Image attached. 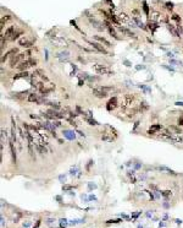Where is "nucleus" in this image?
<instances>
[{"mask_svg":"<svg viewBox=\"0 0 183 228\" xmlns=\"http://www.w3.org/2000/svg\"><path fill=\"white\" fill-rule=\"evenodd\" d=\"M93 69L99 75H114V71L111 69H109V67H106V66H103V65H99V64L94 65Z\"/></svg>","mask_w":183,"mask_h":228,"instance_id":"nucleus-1","label":"nucleus"},{"mask_svg":"<svg viewBox=\"0 0 183 228\" xmlns=\"http://www.w3.org/2000/svg\"><path fill=\"white\" fill-rule=\"evenodd\" d=\"M36 65H37V60H36V59H28V60L22 61L20 65H17V69H18V70H26V69H28V67L36 66Z\"/></svg>","mask_w":183,"mask_h":228,"instance_id":"nucleus-2","label":"nucleus"},{"mask_svg":"<svg viewBox=\"0 0 183 228\" xmlns=\"http://www.w3.org/2000/svg\"><path fill=\"white\" fill-rule=\"evenodd\" d=\"M93 95L95 96V97H98V98H105L108 96V93L104 92V91H101L99 87H94L93 88Z\"/></svg>","mask_w":183,"mask_h":228,"instance_id":"nucleus-3","label":"nucleus"},{"mask_svg":"<svg viewBox=\"0 0 183 228\" xmlns=\"http://www.w3.org/2000/svg\"><path fill=\"white\" fill-rule=\"evenodd\" d=\"M23 55L25 54H18V55H16V57H12L11 58V60H10V66L11 67H15V65L17 64L18 61L23 58Z\"/></svg>","mask_w":183,"mask_h":228,"instance_id":"nucleus-4","label":"nucleus"},{"mask_svg":"<svg viewBox=\"0 0 183 228\" xmlns=\"http://www.w3.org/2000/svg\"><path fill=\"white\" fill-rule=\"evenodd\" d=\"M14 34H15V27L14 26H10L9 28L5 31V39H9V38H11L12 39V37H14Z\"/></svg>","mask_w":183,"mask_h":228,"instance_id":"nucleus-5","label":"nucleus"},{"mask_svg":"<svg viewBox=\"0 0 183 228\" xmlns=\"http://www.w3.org/2000/svg\"><path fill=\"white\" fill-rule=\"evenodd\" d=\"M90 44H92V46H93L94 48H95V49H97L98 52H100V53H104V54H106V55H108V50H106V49H105L104 47H101L100 44H98V43H95V42H90Z\"/></svg>","mask_w":183,"mask_h":228,"instance_id":"nucleus-6","label":"nucleus"},{"mask_svg":"<svg viewBox=\"0 0 183 228\" xmlns=\"http://www.w3.org/2000/svg\"><path fill=\"white\" fill-rule=\"evenodd\" d=\"M10 151H11V157H12V162L16 163V151H15V147H14V142L10 141Z\"/></svg>","mask_w":183,"mask_h":228,"instance_id":"nucleus-7","label":"nucleus"},{"mask_svg":"<svg viewBox=\"0 0 183 228\" xmlns=\"http://www.w3.org/2000/svg\"><path fill=\"white\" fill-rule=\"evenodd\" d=\"M29 102H37V103H42V101L38 98V96L36 95V93H31V95L28 96V98H27Z\"/></svg>","mask_w":183,"mask_h":228,"instance_id":"nucleus-8","label":"nucleus"},{"mask_svg":"<svg viewBox=\"0 0 183 228\" xmlns=\"http://www.w3.org/2000/svg\"><path fill=\"white\" fill-rule=\"evenodd\" d=\"M119 28H120V31H121V32H123V33H125V34H127L128 37H133V38H136V34H134V33H133V32H131V31H129V29L125 28V27H122V26H120Z\"/></svg>","mask_w":183,"mask_h":228,"instance_id":"nucleus-9","label":"nucleus"},{"mask_svg":"<svg viewBox=\"0 0 183 228\" xmlns=\"http://www.w3.org/2000/svg\"><path fill=\"white\" fill-rule=\"evenodd\" d=\"M116 102H117V98H116V97L111 98V99L109 101V103H108V109H109V110L114 109V108L116 107Z\"/></svg>","mask_w":183,"mask_h":228,"instance_id":"nucleus-10","label":"nucleus"},{"mask_svg":"<svg viewBox=\"0 0 183 228\" xmlns=\"http://www.w3.org/2000/svg\"><path fill=\"white\" fill-rule=\"evenodd\" d=\"M168 130H170V131H171V133H172V131H173V133H174V135H181V134H182V130H181V129H179V128H177V126H174V125H171V126H170V128H168Z\"/></svg>","mask_w":183,"mask_h":228,"instance_id":"nucleus-11","label":"nucleus"},{"mask_svg":"<svg viewBox=\"0 0 183 228\" xmlns=\"http://www.w3.org/2000/svg\"><path fill=\"white\" fill-rule=\"evenodd\" d=\"M157 169L159 171H166V172H168V174H172V175H176L177 173H174L172 169H170V168H167V167H157Z\"/></svg>","mask_w":183,"mask_h":228,"instance_id":"nucleus-12","label":"nucleus"},{"mask_svg":"<svg viewBox=\"0 0 183 228\" xmlns=\"http://www.w3.org/2000/svg\"><path fill=\"white\" fill-rule=\"evenodd\" d=\"M95 39H98L99 42H101V43H104V44H106L108 47H110V46H111V43H110L109 41H106L105 38H101V37H99V36H95Z\"/></svg>","mask_w":183,"mask_h":228,"instance_id":"nucleus-13","label":"nucleus"},{"mask_svg":"<svg viewBox=\"0 0 183 228\" xmlns=\"http://www.w3.org/2000/svg\"><path fill=\"white\" fill-rule=\"evenodd\" d=\"M20 44H21L22 47H26V48H28V47H31V46H32V42H27V41L22 39V41H20Z\"/></svg>","mask_w":183,"mask_h":228,"instance_id":"nucleus-14","label":"nucleus"},{"mask_svg":"<svg viewBox=\"0 0 183 228\" xmlns=\"http://www.w3.org/2000/svg\"><path fill=\"white\" fill-rule=\"evenodd\" d=\"M101 139H103L104 141H109V142H111V141H112V137H109L106 133H104L103 135H101Z\"/></svg>","mask_w":183,"mask_h":228,"instance_id":"nucleus-15","label":"nucleus"},{"mask_svg":"<svg viewBox=\"0 0 183 228\" xmlns=\"http://www.w3.org/2000/svg\"><path fill=\"white\" fill-rule=\"evenodd\" d=\"M10 19H11V16H10V15H6V16H3V17H1V28H3V26H4V22L9 21Z\"/></svg>","mask_w":183,"mask_h":228,"instance_id":"nucleus-16","label":"nucleus"},{"mask_svg":"<svg viewBox=\"0 0 183 228\" xmlns=\"http://www.w3.org/2000/svg\"><path fill=\"white\" fill-rule=\"evenodd\" d=\"M106 25H108V27H109V31H110V33H111V36H112V37H115V38H117V36H116V32L114 31V28H112V27L110 26L108 22H106Z\"/></svg>","mask_w":183,"mask_h":228,"instance_id":"nucleus-17","label":"nucleus"},{"mask_svg":"<svg viewBox=\"0 0 183 228\" xmlns=\"http://www.w3.org/2000/svg\"><path fill=\"white\" fill-rule=\"evenodd\" d=\"M90 22L94 25V27H97V28H99V29H101V25H100V22H98V21H95V20H90Z\"/></svg>","mask_w":183,"mask_h":228,"instance_id":"nucleus-18","label":"nucleus"},{"mask_svg":"<svg viewBox=\"0 0 183 228\" xmlns=\"http://www.w3.org/2000/svg\"><path fill=\"white\" fill-rule=\"evenodd\" d=\"M85 122H87V123H89V125H98V123H97L95 120L90 119V118H85Z\"/></svg>","mask_w":183,"mask_h":228,"instance_id":"nucleus-19","label":"nucleus"},{"mask_svg":"<svg viewBox=\"0 0 183 228\" xmlns=\"http://www.w3.org/2000/svg\"><path fill=\"white\" fill-rule=\"evenodd\" d=\"M161 128H162L161 125H156V124H154V125L150 126V130H154V131H155V130H159V129H161Z\"/></svg>","mask_w":183,"mask_h":228,"instance_id":"nucleus-20","label":"nucleus"},{"mask_svg":"<svg viewBox=\"0 0 183 228\" xmlns=\"http://www.w3.org/2000/svg\"><path fill=\"white\" fill-rule=\"evenodd\" d=\"M28 74L25 71V72H21V74H18L17 76H15V79H18V77H27Z\"/></svg>","mask_w":183,"mask_h":228,"instance_id":"nucleus-21","label":"nucleus"},{"mask_svg":"<svg viewBox=\"0 0 183 228\" xmlns=\"http://www.w3.org/2000/svg\"><path fill=\"white\" fill-rule=\"evenodd\" d=\"M120 19L123 20V21H128V17L125 15V14H121V15H120Z\"/></svg>","mask_w":183,"mask_h":228,"instance_id":"nucleus-22","label":"nucleus"},{"mask_svg":"<svg viewBox=\"0 0 183 228\" xmlns=\"http://www.w3.org/2000/svg\"><path fill=\"white\" fill-rule=\"evenodd\" d=\"M166 6H167V9H168V10L173 9V4H172V3H167V4H166Z\"/></svg>","mask_w":183,"mask_h":228,"instance_id":"nucleus-23","label":"nucleus"},{"mask_svg":"<svg viewBox=\"0 0 183 228\" xmlns=\"http://www.w3.org/2000/svg\"><path fill=\"white\" fill-rule=\"evenodd\" d=\"M50 105L54 107V108H56V109H60V105L57 104V103H50Z\"/></svg>","mask_w":183,"mask_h":228,"instance_id":"nucleus-24","label":"nucleus"},{"mask_svg":"<svg viewBox=\"0 0 183 228\" xmlns=\"http://www.w3.org/2000/svg\"><path fill=\"white\" fill-rule=\"evenodd\" d=\"M170 193H171V191H164V193H162V195H164V196H168V195H170Z\"/></svg>","mask_w":183,"mask_h":228,"instance_id":"nucleus-25","label":"nucleus"},{"mask_svg":"<svg viewBox=\"0 0 183 228\" xmlns=\"http://www.w3.org/2000/svg\"><path fill=\"white\" fill-rule=\"evenodd\" d=\"M143 5H144V10H145V12L148 14V5H146V3H144Z\"/></svg>","mask_w":183,"mask_h":228,"instance_id":"nucleus-26","label":"nucleus"},{"mask_svg":"<svg viewBox=\"0 0 183 228\" xmlns=\"http://www.w3.org/2000/svg\"><path fill=\"white\" fill-rule=\"evenodd\" d=\"M62 189H64V190H70V189H71V186H68V185H65Z\"/></svg>","mask_w":183,"mask_h":228,"instance_id":"nucleus-27","label":"nucleus"},{"mask_svg":"<svg viewBox=\"0 0 183 228\" xmlns=\"http://www.w3.org/2000/svg\"><path fill=\"white\" fill-rule=\"evenodd\" d=\"M178 125H179V126L182 125V126H183V118H181V119H179V124H178Z\"/></svg>","mask_w":183,"mask_h":228,"instance_id":"nucleus-28","label":"nucleus"},{"mask_svg":"<svg viewBox=\"0 0 183 228\" xmlns=\"http://www.w3.org/2000/svg\"><path fill=\"white\" fill-rule=\"evenodd\" d=\"M176 105H182L183 107V102H176Z\"/></svg>","mask_w":183,"mask_h":228,"instance_id":"nucleus-29","label":"nucleus"}]
</instances>
